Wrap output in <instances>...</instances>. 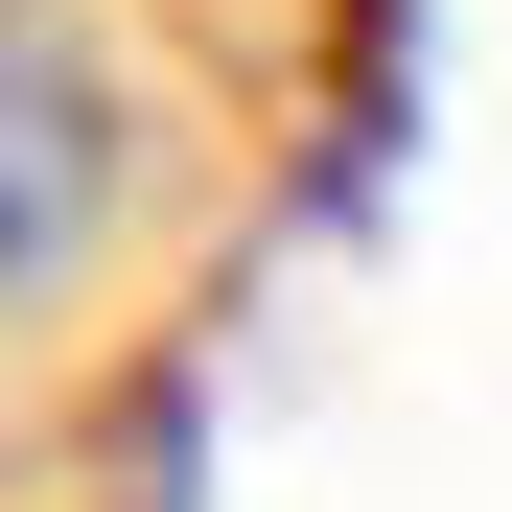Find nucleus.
Wrapping results in <instances>:
<instances>
[{
	"label": "nucleus",
	"instance_id": "nucleus-1",
	"mask_svg": "<svg viewBox=\"0 0 512 512\" xmlns=\"http://www.w3.org/2000/svg\"><path fill=\"white\" fill-rule=\"evenodd\" d=\"M140 210H163V117H140V70L0 24V350L94 326L117 256H140Z\"/></svg>",
	"mask_w": 512,
	"mask_h": 512
}]
</instances>
